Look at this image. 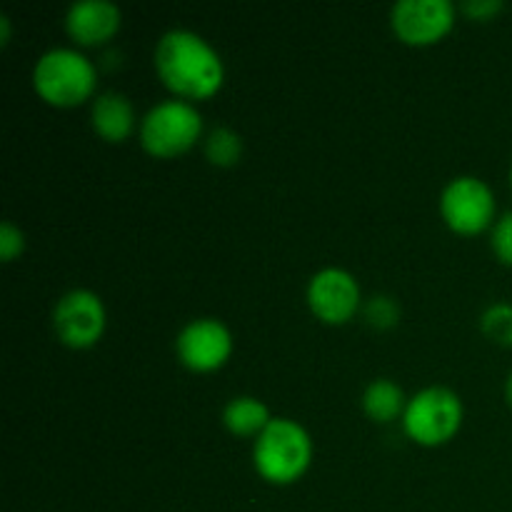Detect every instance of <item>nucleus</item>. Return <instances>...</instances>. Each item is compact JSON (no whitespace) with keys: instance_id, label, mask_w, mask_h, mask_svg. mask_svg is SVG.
<instances>
[{"instance_id":"nucleus-1","label":"nucleus","mask_w":512,"mask_h":512,"mask_svg":"<svg viewBox=\"0 0 512 512\" xmlns=\"http://www.w3.org/2000/svg\"><path fill=\"white\" fill-rule=\"evenodd\" d=\"M155 70L178 98L203 100L220 90L225 65L218 50L193 30H168L155 45Z\"/></svg>"},{"instance_id":"nucleus-2","label":"nucleus","mask_w":512,"mask_h":512,"mask_svg":"<svg viewBox=\"0 0 512 512\" xmlns=\"http://www.w3.org/2000/svg\"><path fill=\"white\" fill-rule=\"evenodd\" d=\"M255 470L273 485H290L305 475L313 460L308 430L290 418H273L255 438Z\"/></svg>"},{"instance_id":"nucleus-3","label":"nucleus","mask_w":512,"mask_h":512,"mask_svg":"<svg viewBox=\"0 0 512 512\" xmlns=\"http://www.w3.org/2000/svg\"><path fill=\"white\" fill-rule=\"evenodd\" d=\"M35 93L55 108H73L88 100L98 85V70L80 50L53 48L33 68Z\"/></svg>"},{"instance_id":"nucleus-4","label":"nucleus","mask_w":512,"mask_h":512,"mask_svg":"<svg viewBox=\"0 0 512 512\" xmlns=\"http://www.w3.org/2000/svg\"><path fill=\"white\" fill-rule=\"evenodd\" d=\"M203 133V118L188 100H163L140 123V143L155 158H175L193 148Z\"/></svg>"},{"instance_id":"nucleus-5","label":"nucleus","mask_w":512,"mask_h":512,"mask_svg":"<svg viewBox=\"0 0 512 512\" xmlns=\"http://www.w3.org/2000/svg\"><path fill=\"white\" fill-rule=\"evenodd\" d=\"M460 425H463V400L453 390L440 385L413 395L403 413V428L408 438L428 448L448 443Z\"/></svg>"},{"instance_id":"nucleus-6","label":"nucleus","mask_w":512,"mask_h":512,"mask_svg":"<svg viewBox=\"0 0 512 512\" xmlns=\"http://www.w3.org/2000/svg\"><path fill=\"white\" fill-rule=\"evenodd\" d=\"M440 213L455 233H483L495 218L493 190L475 175H460L445 185L443 195H440Z\"/></svg>"},{"instance_id":"nucleus-7","label":"nucleus","mask_w":512,"mask_h":512,"mask_svg":"<svg viewBox=\"0 0 512 512\" xmlns=\"http://www.w3.org/2000/svg\"><path fill=\"white\" fill-rule=\"evenodd\" d=\"M53 328L68 348H90L103 338L105 305L93 290H70L55 303Z\"/></svg>"},{"instance_id":"nucleus-8","label":"nucleus","mask_w":512,"mask_h":512,"mask_svg":"<svg viewBox=\"0 0 512 512\" xmlns=\"http://www.w3.org/2000/svg\"><path fill=\"white\" fill-rule=\"evenodd\" d=\"M395 35L408 45H433L450 33L455 5L450 0H400L390 13Z\"/></svg>"},{"instance_id":"nucleus-9","label":"nucleus","mask_w":512,"mask_h":512,"mask_svg":"<svg viewBox=\"0 0 512 512\" xmlns=\"http://www.w3.org/2000/svg\"><path fill=\"white\" fill-rule=\"evenodd\" d=\"M175 350L185 368L195 373H210L228 363L233 353V338L230 330L215 318L190 320L175 340Z\"/></svg>"},{"instance_id":"nucleus-10","label":"nucleus","mask_w":512,"mask_h":512,"mask_svg":"<svg viewBox=\"0 0 512 512\" xmlns=\"http://www.w3.org/2000/svg\"><path fill=\"white\" fill-rule=\"evenodd\" d=\"M310 310L328 325H343L358 313L360 285L348 270L325 268L313 275L308 285Z\"/></svg>"},{"instance_id":"nucleus-11","label":"nucleus","mask_w":512,"mask_h":512,"mask_svg":"<svg viewBox=\"0 0 512 512\" xmlns=\"http://www.w3.org/2000/svg\"><path fill=\"white\" fill-rule=\"evenodd\" d=\"M123 13L110 0H78L65 15V30L78 45H103L120 30Z\"/></svg>"},{"instance_id":"nucleus-12","label":"nucleus","mask_w":512,"mask_h":512,"mask_svg":"<svg viewBox=\"0 0 512 512\" xmlns=\"http://www.w3.org/2000/svg\"><path fill=\"white\" fill-rule=\"evenodd\" d=\"M90 120H93V130L100 138L108 140V143H123L135 130V108L123 93L108 90L93 100Z\"/></svg>"},{"instance_id":"nucleus-13","label":"nucleus","mask_w":512,"mask_h":512,"mask_svg":"<svg viewBox=\"0 0 512 512\" xmlns=\"http://www.w3.org/2000/svg\"><path fill=\"white\" fill-rule=\"evenodd\" d=\"M270 420L273 418H270L265 403H260L258 398H250V395H238L223 410L225 428L240 438H253V435L258 438L268 428Z\"/></svg>"},{"instance_id":"nucleus-14","label":"nucleus","mask_w":512,"mask_h":512,"mask_svg":"<svg viewBox=\"0 0 512 512\" xmlns=\"http://www.w3.org/2000/svg\"><path fill=\"white\" fill-rule=\"evenodd\" d=\"M408 400H405L403 388L388 378H378L365 388L363 410L375 423H393L398 415L405 413Z\"/></svg>"},{"instance_id":"nucleus-15","label":"nucleus","mask_w":512,"mask_h":512,"mask_svg":"<svg viewBox=\"0 0 512 512\" xmlns=\"http://www.w3.org/2000/svg\"><path fill=\"white\" fill-rule=\"evenodd\" d=\"M243 155V140L235 130L230 128H215L213 133L205 138V158L218 168H230Z\"/></svg>"},{"instance_id":"nucleus-16","label":"nucleus","mask_w":512,"mask_h":512,"mask_svg":"<svg viewBox=\"0 0 512 512\" xmlns=\"http://www.w3.org/2000/svg\"><path fill=\"white\" fill-rule=\"evenodd\" d=\"M480 328L493 343L512 345V305L495 303L480 318Z\"/></svg>"},{"instance_id":"nucleus-17","label":"nucleus","mask_w":512,"mask_h":512,"mask_svg":"<svg viewBox=\"0 0 512 512\" xmlns=\"http://www.w3.org/2000/svg\"><path fill=\"white\" fill-rule=\"evenodd\" d=\"M365 320L378 330H390L398 325L400 308L393 298L388 295H375L365 303Z\"/></svg>"},{"instance_id":"nucleus-18","label":"nucleus","mask_w":512,"mask_h":512,"mask_svg":"<svg viewBox=\"0 0 512 512\" xmlns=\"http://www.w3.org/2000/svg\"><path fill=\"white\" fill-rule=\"evenodd\" d=\"M23 248H25L23 230H20L18 225L10 223V220H5V223L0 225V258H3L5 263H10V260L18 258V255L23 253Z\"/></svg>"},{"instance_id":"nucleus-19","label":"nucleus","mask_w":512,"mask_h":512,"mask_svg":"<svg viewBox=\"0 0 512 512\" xmlns=\"http://www.w3.org/2000/svg\"><path fill=\"white\" fill-rule=\"evenodd\" d=\"M493 250L505 265H512V210L495 223L493 228Z\"/></svg>"},{"instance_id":"nucleus-20","label":"nucleus","mask_w":512,"mask_h":512,"mask_svg":"<svg viewBox=\"0 0 512 512\" xmlns=\"http://www.w3.org/2000/svg\"><path fill=\"white\" fill-rule=\"evenodd\" d=\"M460 8H463V13H468L470 18L488 20L503 10V0H468V3H463Z\"/></svg>"},{"instance_id":"nucleus-21","label":"nucleus","mask_w":512,"mask_h":512,"mask_svg":"<svg viewBox=\"0 0 512 512\" xmlns=\"http://www.w3.org/2000/svg\"><path fill=\"white\" fill-rule=\"evenodd\" d=\"M0 28H3V43H8V38H10V20H8V15H0Z\"/></svg>"},{"instance_id":"nucleus-22","label":"nucleus","mask_w":512,"mask_h":512,"mask_svg":"<svg viewBox=\"0 0 512 512\" xmlns=\"http://www.w3.org/2000/svg\"><path fill=\"white\" fill-rule=\"evenodd\" d=\"M505 393H508V400H510V405H512V373H510V378H508V388H505Z\"/></svg>"},{"instance_id":"nucleus-23","label":"nucleus","mask_w":512,"mask_h":512,"mask_svg":"<svg viewBox=\"0 0 512 512\" xmlns=\"http://www.w3.org/2000/svg\"><path fill=\"white\" fill-rule=\"evenodd\" d=\"M510 183H512V168H510Z\"/></svg>"}]
</instances>
